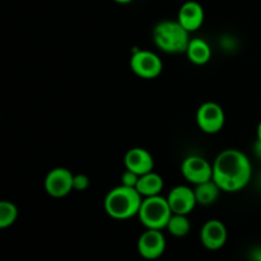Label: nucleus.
I'll list each match as a JSON object with an SVG mask.
<instances>
[{"label": "nucleus", "instance_id": "obj_11", "mask_svg": "<svg viewBox=\"0 0 261 261\" xmlns=\"http://www.w3.org/2000/svg\"><path fill=\"white\" fill-rule=\"evenodd\" d=\"M228 232L227 227L224 226L223 222L218 219H211L205 222L201 227L200 231V241L208 250H219L226 245Z\"/></svg>", "mask_w": 261, "mask_h": 261}, {"label": "nucleus", "instance_id": "obj_21", "mask_svg": "<svg viewBox=\"0 0 261 261\" xmlns=\"http://www.w3.org/2000/svg\"><path fill=\"white\" fill-rule=\"evenodd\" d=\"M256 135H257V140L261 142V121L257 125V129H256Z\"/></svg>", "mask_w": 261, "mask_h": 261}, {"label": "nucleus", "instance_id": "obj_20", "mask_svg": "<svg viewBox=\"0 0 261 261\" xmlns=\"http://www.w3.org/2000/svg\"><path fill=\"white\" fill-rule=\"evenodd\" d=\"M89 177L84 173H76L74 175L73 180V189L75 191H84L89 188Z\"/></svg>", "mask_w": 261, "mask_h": 261}, {"label": "nucleus", "instance_id": "obj_19", "mask_svg": "<svg viewBox=\"0 0 261 261\" xmlns=\"http://www.w3.org/2000/svg\"><path fill=\"white\" fill-rule=\"evenodd\" d=\"M139 177L140 176L138 175V173L133 172V171H129V170H125L121 175V185L127 186V188L137 189Z\"/></svg>", "mask_w": 261, "mask_h": 261}, {"label": "nucleus", "instance_id": "obj_17", "mask_svg": "<svg viewBox=\"0 0 261 261\" xmlns=\"http://www.w3.org/2000/svg\"><path fill=\"white\" fill-rule=\"evenodd\" d=\"M190 221H189L188 216L173 213L166 228L172 236L184 237L190 232Z\"/></svg>", "mask_w": 261, "mask_h": 261}, {"label": "nucleus", "instance_id": "obj_9", "mask_svg": "<svg viewBox=\"0 0 261 261\" xmlns=\"http://www.w3.org/2000/svg\"><path fill=\"white\" fill-rule=\"evenodd\" d=\"M166 250V237L161 229H147L138 240V251L147 260L162 256Z\"/></svg>", "mask_w": 261, "mask_h": 261}, {"label": "nucleus", "instance_id": "obj_16", "mask_svg": "<svg viewBox=\"0 0 261 261\" xmlns=\"http://www.w3.org/2000/svg\"><path fill=\"white\" fill-rule=\"evenodd\" d=\"M194 191H195L196 201H198L199 205L206 206L216 203L217 199H218L219 196V193H221L222 190L213 180H211L206 181V182L195 185Z\"/></svg>", "mask_w": 261, "mask_h": 261}, {"label": "nucleus", "instance_id": "obj_5", "mask_svg": "<svg viewBox=\"0 0 261 261\" xmlns=\"http://www.w3.org/2000/svg\"><path fill=\"white\" fill-rule=\"evenodd\" d=\"M130 69L140 78L154 79L162 73L163 63L153 51L137 50L130 58Z\"/></svg>", "mask_w": 261, "mask_h": 261}, {"label": "nucleus", "instance_id": "obj_14", "mask_svg": "<svg viewBox=\"0 0 261 261\" xmlns=\"http://www.w3.org/2000/svg\"><path fill=\"white\" fill-rule=\"evenodd\" d=\"M188 59L195 65H204L212 58V48L203 38H191L186 50Z\"/></svg>", "mask_w": 261, "mask_h": 261}, {"label": "nucleus", "instance_id": "obj_8", "mask_svg": "<svg viewBox=\"0 0 261 261\" xmlns=\"http://www.w3.org/2000/svg\"><path fill=\"white\" fill-rule=\"evenodd\" d=\"M74 173L68 168H53L45 177V190L53 198H64L69 195L73 189Z\"/></svg>", "mask_w": 261, "mask_h": 261}, {"label": "nucleus", "instance_id": "obj_22", "mask_svg": "<svg viewBox=\"0 0 261 261\" xmlns=\"http://www.w3.org/2000/svg\"><path fill=\"white\" fill-rule=\"evenodd\" d=\"M112 2L119 3V4H129V3H132L133 0H112Z\"/></svg>", "mask_w": 261, "mask_h": 261}, {"label": "nucleus", "instance_id": "obj_4", "mask_svg": "<svg viewBox=\"0 0 261 261\" xmlns=\"http://www.w3.org/2000/svg\"><path fill=\"white\" fill-rule=\"evenodd\" d=\"M172 214L173 212L168 204L167 198H163L162 195H155L143 199L138 217L143 226L147 227V229L162 231L167 227Z\"/></svg>", "mask_w": 261, "mask_h": 261}, {"label": "nucleus", "instance_id": "obj_2", "mask_svg": "<svg viewBox=\"0 0 261 261\" xmlns=\"http://www.w3.org/2000/svg\"><path fill=\"white\" fill-rule=\"evenodd\" d=\"M143 199L144 198L135 188L120 185L107 193L103 206L111 218L125 221L139 214Z\"/></svg>", "mask_w": 261, "mask_h": 261}, {"label": "nucleus", "instance_id": "obj_12", "mask_svg": "<svg viewBox=\"0 0 261 261\" xmlns=\"http://www.w3.org/2000/svg\"><path fill=\"white\" fill-rule=\"evenodd\" d=\"M205 19V12L200 3L189 0L181 5L177 14V20L180 24L189 32H195L203 25Z\"/></svg>", "mask_w": 261, "mask_h": 261}, {"label": "nucleus", "instance_id": "obj_7", "mask_svg": "<svg viewBox=\"0 0 261 261\" xmlns=\"http://www.w3.org/2000/svg\"><path fill=\"white\" fill-rule=\"evenodd\" d=\"M181 173L193 185L213 180V165L200 155H190L181 165Z\"/></svg>", "mask_w": 261, "mask_h": 261}, {"label": "nucleus", "instance_id": "obj_18", "mask_svg": "<svg viewBox=\"0 0 261 261\" xmlns=\"http://www.w3.org/2000/svg\"><path fill=\"white\" fill-rule=\"evenodd\" d=\"M18 218V209L12 201H2L0 203V228H8L12 226Z\"/></svg>", "mask_w": 261, "mask_h": 261}, {"label": "nucleus", "instance_id": "obj_23", "mask_svg": "<svg viewBox=\"0 0 261 261\" xmlns=\"http://www.w3.org/2000/svg\"><path fill=\"white\" fill-rule=\"evenodd\" d=\"M257 261H261V254L257 256Z\"/></svg>", "mask_w": 261, "mask_h": 261}, {"label": "nucleus", "instance_id": "obj_10", "mask_svg": "<svg viewBox=\"0 0 261 261\" xmlns=\"http://www.w3.org/2000/svg\"><path fill=\"white\" fill-rule=\"evenodd\" d=\"M167 200L175 214L189 216L198 205L194 189L185 185L175 186L167 195Z\"/></svg>", "mask_w": 261, "mask_h": 261}, {"label": "nucleus", "instance_id": "obj_1", "mask_svg": "<svg viewBox=\"0 0 261 261\" xmlns=\"http://www.w3.org/2000/svg\"><path fill=\"white\" fill-rule=\"evenodd\" d=\"M251 175V162L239 149L222 150L213 163V181L226 193H236L246 188Z\"/></svg>", "mask_w": 261, "mask_h": 261}, {"label": "nucleus", "instance_id": "obj_3", "mask_svg": "<svg viewBox=\"0 0 261 261\" xmlns=\"http://www.w3.org/2000/svg\"><path fill=\"white\" fill-rule=\"evenodd\" d=\"M190 40V32L178 20H162L153 28L154 45L166 54L186 53Z\"/></svg>", "mask_w": 261, "mask_h": 261}, {"label": "nucleus", "instance_id": "obj_6", "mask_svg": "<svg viewBox=\"0 0 261 261\" xmlns=\"http://www.w3.org/2000/svg\"><path fill=\"white\" fill-rule=\"evenodd\" d=\"M196 122L201 132L206 134H217L226 124V114L216 102H204L196 111Z\"/></svg>", "mask_w": 261, "mask_h": 261}, {"label": "nucleus", "instance_id": "obj_15", "mask_svg": "<svg viewBox=\"0 0 261 261\" xmlns=\"http://www.w3.org/2000/svg\"><path fill=\"white\" fill-rule=\"evenodd\" d=\"M137 190L139 191L143 198L161 195L163 190V178L162 176L155 173L154 171L142 175L138 181Z\"/></svg>", "mask_w": 261, "mask_h": 261}, {"label": "nucleus", "instance_id": "obj_13", "mask_svg": "<svg viewBox=\"0 0 261 261\" xmlns=\"http://www.w3.org/2000/svg\"><path fill=\"white\" fill-rule=\"evenodd\" d=\"M125 168L139 176L152 172L154 168V158L144 148H132L126 152L124 158Z\"/></svg>", "mask_w": 261, "mask_h": 261}]
</instances>
